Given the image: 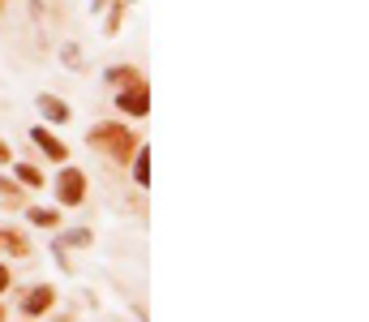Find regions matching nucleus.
<instances>
[{"mask_svg": "<svg viewBox=\"0 0 369 322\" xmlns=\"http://www.w3.org/2000/svg\"><path fill=\"white\" fill-rule=\"evenodd\" d=\"M95 147H108V155H116V159H129L133 155V137L125 133V129H95Z\"/></svg>", "mask_w": 369, "mask_h": 322, "instance_id": "obj_1", "label": "nucleus"}, {"mask_svg": "<svg viewBox=\"0 0 369 322\" xmlns=\"http://www.w3.org/2000/svg\"><path fill=\"white\" fill-rule=\"evenodd\" d=\"M56 194H60V202H82V194H86V181H82V172H60V181H56Z\"/></svg>", "mask_w": 369, "mask_h": 322, "instance_id": "obj_2", "label": "nucleus"}, {"mask_svg": "<svg viewBox=\"0 0 369 322\" xmlns=\"http://www.w3.org/2000/svg\"><path fill=\"white\" fill-rule=\"evenodd\" d=\"M146 86H138V90H125L120 95V107H125V112H133V116H146Z\"/></svg>", "mask_w": 369, "mask_h": 322, "instance_id": "obj_3", "label": "nucleus"}, {"mask_svg": "<svg viewBox=\"0 0 369 322\" xmlns=\"http://www.w3.org/2000/svg\"><path fill=\"white\" fill-rule=\"evenodd\" d=\"M30 137H35L39 147H43V155H48V159H64V155H69V151H64V147H60V142H56L52 133H43V129H35Z\"/></svg>", "mask_w": 369, "mask_h": 322, "instance_id": "obj_4", "label": "nucleus"}, {"mask_svg": "<svg viewBox=\"0 0 369 322\" xmlns=\"http://www.w3.org/2000/svg\"><path fill=\"white\" fill-rule=\"evenodd\" d=\"M39 107L48 112V121H69V107H64L60 99H52V95H43V99H39Z\"/></svg>", "mask_w": 369, "mask_h": 322, "instance_id": "obj_5", "label": "nucleus"}, {"mask_svg": "<svg viewBox=\"0 0 369 322\" xmlns=\"http://www.w3.org/2000/svg\"><path fill=\"white\" fill-rule=\"evenodd\" d=\"M52 305V288H35L26 297V314H39V309H48Z\"/></svg>", "mask_w": 369, "mask_h": 322, "instance_id": "obj_6", "label": "nucleus"}, {"mask_svg": "<svg viewBox=\"0 0 369 322\" xmlns=\"http://www.w3.org/2000/svg\"><path fill=\"white\" fill-rule=\"evenodd\" d=\"M30 220H35L39 228H56V224H60V215H56V210H30Z\"/></svg>", "mask_w": 369, "mask_h": 322, "instance_id": "obj_7", "label": "nucleus"}, {"mask_svg": "<svg viewBox=\"0 0 369 322\" xmlns=\"http://www.w3.org/2000/svg\"><path fill=\"white\" fill-rule=\"evenodd\" d=\"M133 172H138V181H142V185L151 181V155H146V151L138 155V163H133Z\"/></svg>", "mask_w": 369, "mask_h": 322, "instance_id": "obj_8", "label": "nucleus"}, {"mask_svg": "<svg viewBox=\"0 0 369 322\" xmlns=\"http://www.w3.org/2000/svg\"><path fill=\"white\" fill-rule=\"evenodd\" d=\"M0 249H18V254H26L22 236H13V232H0Z\"/></svg>", "mask_w": 369, "mask_h": 322, "instance_id": "obj_9", "label": "nucleus"}, {"mask_svg": "<svg viewBox=\"0 0 369 322\" xmlns=\"http://www.w3.org/2000/svg\"><path fill=\"white\" fill-rule=\"evenodd\" d=\"M18 176H22V181H26V185H43V176H39L35 168H18Z\"/></svg>", "mask_w": 369, "mask_h": 322, "instance_id": "obj_10", "label": "nucleus"}, {"mask_svg": "<svg viewBox=\"0 0 369 322\" xmlns=\"http://www.w3.org/2000/svg\"><path fill=\"white\" fill-rule=\"evenodd\" d=\"M5 288H9V271H5V267H0V293H5Z\"/></svg>", "mask_w": 369, "mask_h": 322, "instance_id": "obj_11", "label": "nucleus"}, {"mask_svg": "<svg viewBox=\"0 0 369 322\" xmlns=\"http://www.w3.org/2000/svg\"><path fill=\"white\" fill-rule=\"evenodd\" d=\"M9 159V147H5V142H0V163H5Z\"/></svg>", "mask_w": 369, "mask_h": 322, "instance_id": "obj_12", "label": "nucleus"}]
</instances>
